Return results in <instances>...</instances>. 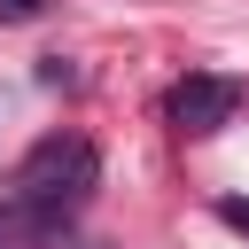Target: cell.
Listing matches in <instances>:
<instances>
[{
	"label": "cell",
	"mask_w": 249,
	"mask_h": 249,
	"mask_svg": "<svg viewBox=\"0 0 249 249\" xmlns=\"http://www.w3.org/2000/svg\"><path fill=\"white\" fill-rule=\"evenodd\" d=\"M93 187H101V148H93L86 132H47V140L16 163V179H8V195L31 202V210H47L54 226H70V218L93 202Z\"/></svg>",
	"instance_id": "6da1fadb"
},
{
	"label": "cell",
	"mask_w": 249,
	"mask_h": 249,
	"mask_svg": "<svg viewBox=\"0 0 249 249\" xmlns=\"http://www.w3.org/2000/svg\"><path fill=\"white\" fill-rule=\"evenodd\" d=\"M241 78H218V70H187L179 86H171V101H163V117L187 132V140H202V132H226L233 117H241Z\"/></svg>",
	"instance_id": "7a4b0ae2"
},
{
	"label": "cell",
	"mask_w": 249,
	"mask_h": 249,
	"mask_svg": "<svg viewBox=\"0 0 249 249\" xmlns=\"http://www.w3.org/2000/svg\"><path fill=\"white\" fill-rule=\"evenodd\" d=\"M62 233L70 226H54L47 210H31V202H0V249H62Z\"/></svg>",
	"instance_id": "3957f363"
},
{
	"label": "cell",
	"mask_w": 249,
	"mask_h": 249,
	"mask_svg": "<svg viewBox=\"0 0 249 249\" xmlns=\"http://www.w3.org/2000/svg\"><path fill=\"white\" fill-rule=\"evenodd\" d=\"M47 0H0V23H39Z\"/></svg>",
	"instance_id": "277c9868"
},
{
	"label": "cell",
	"mask_w": 249,
	"mask_h": 249,
	"mask_svg": "<svg viewBox=\"0 0 249 249\" xmlns=\"http://www.w3.org/2000/svg\"><path fill=\"white\" fill-rule=\"evenodd\" d=\"M218 218H226V226H241V233H249V202H226V210H218Z\"/></svg>",
	"instance_id": "5b68a950"
}]
</instances>
